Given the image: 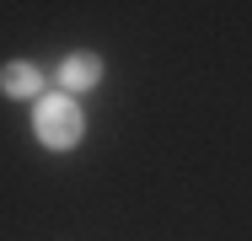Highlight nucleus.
Here are the masks:
<instances>
[{"label": "nucleus", "instance_id": "obj_1", "mask_svg": "<svg viewBox=\"0 0 252 241\" xmlns=\"http://www.w3.org/2000/svg\"><path fill=\"white\" fill-rule=\"evenodd\" d=\"M32 129H38V140L49 145V150H70V145L81 140V107H75V96L54 91V96H38V107H32Z\"/></svg>", "mask_w": 252, "mask_h": 241}, {"label": "nucleus", "instance_id": "obj_2", "mask_svg": "<svg viewBox=\"0 0 252 241\" xmlns=\"http://www.w3.org/2000/svg\"><path fill=\"white\" fill-rule=\"evenodd\" d=\"M97 81H102V59H97V54H70V59L59 64V91H64V96L92 91Z\"/></svg>", "mask_w": 252, "mask_h": 241}, {"label": "nucleus", "instance_id": "obj_3", "mask_svg": "<svg viewBox=\"0 0 252 241\" xmlns=\"http://www.w3.org/2000/svg\"><path fill=\"white\" fill-rule=\"evenodd\" d=\"M0 91L5 96H43V70H32V64H5V70H0Z\"/></svg>", "mask_w": 252, "mask_h": 241}]
</instances>
